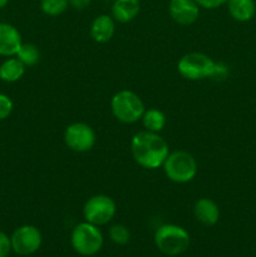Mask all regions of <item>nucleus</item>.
Returning a JSON list of instances; mask_svg holds the SVG:
<instances>
[{
  "label": "nucleus",
  "mask_w": 256,
  "mask_h": 257,
  "mask_svg": "<svg viewBox=\"0 0 256 257\" xmlns=\"http://www.w3.org/2000/svg\"><path fill=\"white\" fill-rule=\"evenodd\" d=\"M131 153L141 167L157 170L158 167H162L170 155V147L165 138L158 133L141 131L131 140Z\"/></svg>",
  "instance_id": "1"
},
{
  "label": "nucleus",
  "mask_w": 256,
  "mask_h": 257,
  "mask_svg": "<svg viewBox=\"0 0 256 257\" xmlns=\"http://www.w3.org/2000/svg\"><path fill=\"white\" fill-rule=\"evenodd\" d=\"M155 245L165 255L180 256L190 247V233L178 225H162L155 232Z\"/></svg>",
  "instance_id": "2"
},
{
  "label": "nucleus",
  "mask_w": 256,
  "mask_h": 257,
  "mask_svg": "<svg viewBox=\"0 0 256 257\" xmlns=\"http://www.w3.org/2000/svg\"><path fill=\"white\" fill-rule=\"evenodd\" d=\"M110 110L115 119L125 124H132L142 119L146 108L140 95L132 90L122 89L110 99Z\"/></svg>",
  "instance_id": "3"
},
{
  "label": "nucleus",
  "mask_w": 256,
  "mask_h": 257,
  "mask_svg": "<svg viewBox=\"0 0 256 257\" xmlns=\"http://www.w3.org/2000/svg\"><path fill=\"white\" fill-rule=\"evenodd\" d=\"M162 167L166 177L180 185L191 182L196 177L198 171L195 157L186 151L170 152Z\"/></svg>",
  "instance_id": "4"
},
{
  "label": "nucleus",
  "mask_w": 256,
  "mask_h": 257,
  "mask_svg": "<svg viewBox=\"0 0 256 257\" xmlns=\"http://www.w3.org/2000/svg\"><path fill=\"white\" fill-rule=\"evenodd\" d=\"M103 241L104 240L99 227L87 221L78 223L70 235L72 247L82 256H93L99 252Z\"/></svg>",
  "instance_id": "5"
},
{
  "label": "nucleus",
  "mask_w": 256,
  "mask_h": 257,
  "mask_svg": "<svg viewBox=\"0 0 256 257\" xmlns=\"http://www.w3.org/2000/svg\"><path fill=\"white\" fill-rule=\"evenodd\" d=\"M216 62L203 53L192 52L182 55L177 63V70L185 79L202 80L212 78Z\"/></svg>",
  "instance_id": "6"
},
{
  "label": "nucleus",
  "mask_w": 256,
  "mask_h": 257,
  "mask_svg": "<svg viewBox=\"0 0 256 257\" xmlns=\"http://www.w3.org/2000/svg\"><path fill=\"white\" fill-rule=\"evenodd\" d=\"M117 212L114 200L107 195H95L88 198L83 207V216L87 222L95 226H104L112 221Z\"/></svg>",
  "instance_id": "7"
},
{
  "label": "nucleus",
  "mask_w": 256,
  "mask_h": 257,
  "mask_svg": "<svg viewBox=\"0 0 256 257\" xmlns=\"http://www.w3.org/2000/svg\"><path fill=\"white\" fill-rule=\"evenodd\" d=\"M64 143L69 150L78 153H84L92 150L97 142L95 131L89 124L75 122L68 125L64 131Z\"/></svg>",
  "instance_id": "8"
},
{
  "label": "nucleus",
  "mask_w": 256,
  "mask_h": 257,
  "mask_svg": "<svg viewBox=\"0 0 256 257\" xmlns=\"http://www.w3.org/2000/svg\"><path fill=\"white\" fill-rule=\"evenodd\" d=\"M12 250L20 256H29L37 252L43 242L42 232L33 225L18 227L10 236Z\"/></svg>",
  "instance_id": "9"
},
{
  "label": "nucleus",
  "mask_w": 256,
  "mask_h": 257,
  "mask_svg": "<svg viewBox=\"0 0 256 257\" xmlns=\"http://www.w3.org/2000/svg\"><path fill=\"white\" fill-rule=\"evenodd\" d=\"M168 13L178 25H191L200 17V7L195 0H170Z\"/></svg>",
  "instance_id": "10"
},
{
  "label": "nucleus",
  "mask_w": 256,
  "mask_h": 257,
  "mask_svg": "<svg viewBox=\"0 0 256 257\" xmlns=\"http://www.w3.org/2000/svg\"><path fill=\"white\" fill-rule=\"evenodd\" d=\"M23 39L19 30L12 24L0 23V55L2 57H15L22 47Z\"/></svg>",
  "instance_id": "11"
},
{
  "label": "nucleus",
  "mask_w": 256,
  "mask_h": 257,
  "mask_svg": "<svg viewBox=\"0 0 256 257\" xmlns=\"http://www.w3.org/2000/svg\"><path fill=\"white\" fill-rule=\"evenodd\" d=\"M115 33V20L108 14H100L90 24V38L98 44L108 43Z\"/></svg>",
  "instance_id": "12"
},
{
  "label": "nucleus",
  "mask_w": 256,
  "mask_h": 257,
  "mask_svg": "<svg viewBox=\"0 0 256 257\" xmlns=\"http://www.w3.org/2000/svg\"><path fill=\"white\" fill-rule=\"evenodd\" d=\"M193 215L203 226H215L220 220V208L213 200L202 197L195 202Z\"/></svg>",
  "instance_id": "13"
},
{
  "label": "nucleus",
  "mask_w": 256,
  "mask_h": 257,
  "mask_svg": "<svg viewBox=\"0 0 256 257\" xmlns=\"http://www.w3.org/2000/svg\"><path fill=\"white\" fill-rule=\"evenodd\" d=\"M141 12L140 0H113L112 17L115 22L130 23L138 17Z\"/></svg>",
  "instance_id": "14"
},
{
  "label": "nucleus",
  "mask_w": 256,
  "mask_h": 257,
  "mask_svg": "<svg viewBox=\"0 0 256 257\" xmlns=\"http://www.w3.org/2000/svg\"><path fill=\"white\" fill-rule=\"evenodd\" d=\"M226 4L231 18L236 22H248L252 19L256 13L255 0H227Z\"/></svg>",
  "instance_id": "15"
},
{
  "label": "nucleus",
  "mask_w": 256,
  "mask_h": 257,
  "mask_svg": "<svg viewBox=\"0 0 256 257\" xmlns=\"http://www.w3.org/2000/svg\"><path fill=\"white\" fill-rule=\"evenodd\" d=\"M25 65L17 57H9L0 64V79L5 83H15L23 78Z\"/></svg>",
  "instance_id": "16"
},
{
  "label": "nucleus",
  "mask_w": 256,
  "mask_h": 257,
  "mask_svg": "<svg viewBox=\"0 0 256 257\" xmlns=\"http://www.w3.org/2000/svg\"><path fill=\"white\" fill-rule=\"evenodd\" d=\"M141 120H142V124L146 128V131H150V132L160 133L166 125L165 113L157 108L146 109Z\"/></svg>",
  "instance_id": "17"
},
{
  "label": "nucleus",
  "mask_w": 256,
  "mask_h": 257,
  "mask_svg": "<svg viewBox=\"0 0 256 257\" xmlns=\"http://www.w3.org/2000/svg\"><path fill=\"white\" fill-rule=\"evenodd\" d=\"M15 57L25 67H33V65L38 64V62L40 60V52L37 45L32 44V43H23Z\"/></svg>",
  "instance_id": "18"
},
{
  "label": "nucleus",
  "mask_w": 256,
  "mask_h": 257,
  "mask_svg": "<svg viewBox=\"0 0 256 257\" xmlns=\"http://www.w3.org/2000/svg\"><path fill=\"white\" fill-rule=\"evenodd\" d=\"M69 7V0H40V10L48 17H58Z\"/></svg>",
  "instance_id": "19"
},
{
  "label": "nucleus",
  "mask_w": 256,
  "mask_h": 257,
  "mask_svg": "<svg viewBox=\"0 0 256 257\" xmlns=\"http://www.w3.org/2000/svg\"><path fill=\"white\" fill-rule=\"evenodd\" d=\"M109 238L117 245H127L131 240L130 228L127 226L122 225V223L113 225L109 228Z\"/></svg>",
  "instance_id": "20"
},
{
  "label": "nucleus",
  "mask_w": 256,
  "mask_h": 257,
  "mask_svg": "<svg viewBox=\"0 0 256 257\" xmlns=\"http://www.w3.org/2000/svg\"><path fill=\"white\" fill-rule=\"evenodd\" d=\"M14 109V103L12 98L7 94L0 93V120H4L9 117Z\"/></svg>",
  "instance_id": "21"
},
{
  "label": "nucleus",
  "mask_w": 256,
  "mask_h": 257,
  "mask_svg": "<svg viewBox=\"0 0 256 257\" xmlns=\"http://www.w3.org/2000/svg\"><path fill=\"white\" fill-rule=\"evenodd\" d=\"M12 251V241L5 232L0 231V257H8Z\"/></svg>",
  "instance_id": "22"
},
{
  "label": "nucleus",
  "mask_w": 256,
  "mask_h": 257,
  "mask_svg": "<svg viewBox=\"0 0 256 257\" xmlns=\"http://www.w3.org/2000/svg\"><path fill=\"white\" fill-rule=\"evenodd\" d=\"M228 67L225 64V63H221V62H216V68H215V72H213L212 75V79L216 80H223L228 77Z\"/></svg>",
  "instance_id": "23"
},
{
  "label": "nucleus",
  "mask_w": 256,
  "mask_h": 257,
  "mask_svg": "<svg viewBox=\"0 0 256 257\" xmlns=\"http://www.w3.org/2000/svg\"><path fill=\"white\" fill-rule=\"evenodd\" d=\"M198 4V7L203 8V9H217L221 5L226 4L227 0H195Z\"/></svg>",
  "instance_id": "24"
},
{
  "label": "nucleus",
  "mask_w": 256,
  "mask_h": 257,
  "mask_svg": "<svg viewBox=\"0 0 256 257\" xmlns=\"http://www.w3.org/2000/svg\"><path fill=\"white\" fill-rule=\"evenodd\" d=\"M92 3V0H69V5L75 10H84Z\"/></svg>",
  "instance_id": "25"
},
{
  "label": "nucleus",
  "mask_w": 256,
  "mask_h": 257,
  "mask_svg": "<svg viewBox=\"0 0 256 257\" xmlns=\"http://www.w3.org/2000/svg\"><path fill=\"white\" fill-rule=\"evenodd\" d=\"M8 3H9V0H0V9H3V8L7 7Z\"/></svg>",
  "instance_id": "26"
},
{
  "label": "nucleus",
  "mask_w": 256,
  "mask_h": 257,
  "mask_svg": "<svg viewBox=\"0 0 256 257\" xmlns=\"http://www.w3.org/2000/svg\"><path fill=\"white\" fill-rule=\"evenodd\" d=\"M109 2H110V0H109ZM112 2H113V0H112Z\"/></svg>",
  "instance_id": "27"
}]
</instances>
